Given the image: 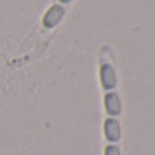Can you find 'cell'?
Instances as JSON below:
<instances>
[{"label": "cell", "instance_id": "5", "mask_svg": "<svg viewBox=\"0 0 155 155\" xmlns=\"http://www.w3.org/2000/svg\"><path fill=\"white\" fill-rule=\"evenodd\" d=\"M105 155H120V150L117 145H108L105 148Z\"/></svg>", "mask_w": 155, "mask_h": 155}, {"label": "cell", "instance_id": "2", "mask_svg": "<svg viewBox=\"0 0 155 155\" xmlns=\"http://www.w3.org/2000/svg\"><path fill=\"white\" fill-rule=\"evenodd\" d=\"M99 82H101V87L105 91H112L117 85V73H115V68H113L110 63H103L99 66Z\"/></svg>", "mask_w": 155, "mask_h": 155}, {"label": "cell", "instance_id": "3", "mask_svg": "<svg viewBox=\"0 0 155 155\" xmlns=\"http://www.w3.org/2000/svg\"><path fill=\"white\" fill-rule=\"evenodd\" d=\"M103 131H105V138L110 141V143H117V141L120 140L122 131H120V124H119L117 119L108 117V119L105 120V124H103Z\"/></svg>", "mask_w": 155, "mask_h": 155}, {"label": "cell", "instance_id": "4", "mask_svg": "<svg viewBox=\"0 0 155 155\" xmlns=\"http://www.w3.org/2000/svg\"><path fill=\"white\" fill-rule=\"evenodd\" d=\"M105 110L106 113L110 115V117H117V115H120V112H122V103H120V98L117 92H106L105 94Z\"/></svg>", "mask_w": 155, "mask_h": 155}, {"label": "cell", "instance_id": "6", "mask_svg": "<svg viewBox=\"0 0 155 155\" xmlns=\"http://www.w3.org/2000/svg\"><path fill=\"white\" fill-rule=\"evenodd\" d=\"M58 2H59V5H63V4H70L71 0H58Z\"/></svg>", "mask_w": 155, "mask_h": 155}, {"label": "cell", "instance_id": "1", "mask_svg": "<svg viewBox=\"0 0 155 155\" xmlns=\"http://www.w3.org/2000/svg\"><path fill=\"white\" fill-rule=\"evenodd\" d=\"M63 18H64V7L63 5H59V4H54V5H51V7L45 11L44 19H42V26L45 30L56 28L58 25L61 23Z\"/></svg>", "mask_w": 155, "mask_h": 155}]
</instances>
